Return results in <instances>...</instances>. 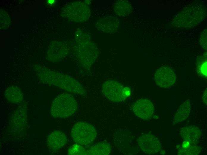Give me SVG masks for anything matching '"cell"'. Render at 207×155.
<instances>
[{
	"label": "cell",
	"instance_id": "17",
	"mask_svg": "<svg viewBox=\"0 0 207 155\" xmlns=\"http://www.w3.org/2000/svg\"><path fill=\"white\" fill-rule=\"evenodd\" d=\"M5 96L8 101L15 104L20 103L23 99L21 91L15 86H11L7 88L5 92Z\"/></svg>",
	"mask_w": 207,
	"mask_h": 155
},
{
	"label": "cell",
	"instance_id": "12",
	"mask_svg": "<svg viewBox=\"0 0 207 155\" xmlns=\"http://www.w3.org/2000/svg\"><path fill=\"white\" fill-rule=\"evenodd\" d=\"M154 106L152 102L147 99H141L136 101L133 105L134 113L139 118L148 120L152 116Z\"/></svg>",
	"mask_w": 207,
	"mask_h": 155
},
{
	"label": "cell",
	"instance_id": "15",
	"mask_svg": "<svg viewBox=\"0 0 207 155\" xmlns=\"http://www.w3.org/2000/svg\"><path fill=\"white\" fill-rule=\"evenodd\" d=\"M201 131L195 125H191L183 127L180 133L184 140L189 142L191 145L197 144L201 136Z\"/></svg>",
	"mask_w": 207,
	"mask_h": 155
},
{
	"label": "cell",
	"instance_id": "20",
	"mask_svg": "<svg viewBox=\"0 0 207 155\" xmlns=\"http://www.w3.org/2000/svg\"><path fill=\"white\" fill-rule=\"evenodd\" d=\"M207 52L198 57L196 63L197 73L201 76L207 78Z\"/></svg>",
	"mask_w": 207,
	"mask_h": 155
},
{
	"label": "cell",
	"instance_id": "23",
	"mask_svg": "<svg viewBox=\"0 0 207 155\" xmlns=\"http://www.w3.org/2000/svg\"><path fill=\"white\" fill-rule=\"evenodd\" d=\"M0 27L1 29H6L9 27L10 21L8 14L4 10L0 11Z\"/></svg>",
	"mask_w": 207,
	"mask_h": 155
},
{
	"label": "cell",
	"instance_id": "22",
	"mask_svg": "<svg viewBox=\"0 0 207 155\" xmlns=\"http://www.w3.org/2000/svg\"><path fill=\"white\" fill-rule=\"evenodd\" d=\"M68 154L70 155H87V150L80 145L74 144L69 149Z\"/></svg>",
	"mask_w": 207,
	"mask_h": 155
},
{
	"label": "cell",
	"instance_id": "2",
	"mask_svg": "<svg viewBox=\"0 0 207 155\" xmlns=\"http://www.w3.org/2000/svg\"><path fill=\"white\" fill-rule=\"evenodd\" d=\"M76 37L75 52L81 66L88 69L90 68L98 56V48L90 40L88 34L79 32Z\"/></svg>",
	"mask_w": 207,
	"mask_h": 155
},
{
	"label": "cell",
	"instance_id": "25",
	"mask_svg": "<svg viewBox=\"0 0 207 155\" xmlns=\"http://www.w3.org/2000/svg\"><path fill=\"white\" fill-rule=\"evenodd\" d=\"M202 99L205 104L207 105V89L205 90L202 96Z\"/></svg>",
	"mask_w": 207,
	"mask_h": 155
},
{
	"label": "cell",
	"instance_id": "26",
	"mask_svg": "<svg viewBox=\"0 0 207 155\" xmlns=\"http://www.w3.org/2000/svg\"><path fill=\"white\" fill-rule=\"evenodd\" d=\"M56 1L55 0H48L47 1V4L48 5L51 6L56 4Z\"/></svg>",
	"mask_w": 207,
	"mask_h": 155
},
{
	"label": "cell",
	"instance_id": "10",
	"mask_svg": "<svg viewBox=\"0 0 207 155\" xmlns=\"http://www.w3.org/2000/svg\"><path fill=\"white\" fill-rule=\"evenodd\" d=\"M137 141L140 148L147 154L157 153L161 148V144L158 138L151 134H146L140 136Z\"/></svg>",
	"mask_w": 207,
	"mask_h": 155
},
{
	"label": "cell",
	"instance_id": "9",
	"mask_svg": "<svg viewBox=\"0 0 207 155\" xmlns=\"http://www.w3.org/2000/svg\"><path fill=\"white\" fill-rule=\"evenodd\" d=\"M156 84L159 87L167 88L172 86L176 80L173 70L168 66L161 67L157 69L154 75Z\"/></svg>",
	"mask_w": 207,
	"mask_h": 155
},
{
	"label": "cell",
	"instance_id": "13",
	"mask_svg": "<svg viewBox=\"0 0 207 155\" xmlns=\"http://www.w3.org/2000/svg\"><path fill=\"white\" fill-rule=\"evenodd\" d=\"M120 21L114 16L105 17L100 18L96 22L95 26L99 30L106 33H114L118 30Z\"/></svg>",
	"mask_w": 207,
	"mask_h": 155
},
{
	"label": "cell",
	"instance_id": "7",
	"mask_svg": "<svg viewBox=\"0 0 207 155\" xmlns=\"http://www.w3.org/2000/svg\"><path fill=\"white\" fill-rule=\"evenodd\" d=\"M62 14L63 17L71 21L82 22L89 18L90 10L87 4L81 1H76L65 6Z\"/></svg>",
	"mask_w": 207,
	"mask_h": 155
},
{
	"label": "cell",
	"instance_id": "14",
	"mask_svg": "<svg viewBox=\"0 0 207 155\" xmlns=\"http://www.w3.org/2000/svg\"><path fill=\"white\" fill-rule=\"evenodd\" d=\"M68 141L66 135L59 130L55 131L51 133L47 138V144L52 151H56L62 148Z\"/></svg>",
	"mask_w": 207,
	"mask_h": 155
},
{
	"label": "cell",
	"instance_id": "11",
	"mask_svg": "<svg viewBox=\"0 0 207 155\" xmlns=\"http://www.w3.org/2000/svg\"><path fill=\"white\" fill-rule=\"evenodd\" d=\"M68 51L69 48L66 44L60 41H52L48 47L47 59L52 62L60 61L66 56Z\"/></svg>",
	"mask_w": 207,
	"mask_h": 155
},
{
	"label": "cell",
	"instance_id": "24",
	"mask_svg": "<svg viewBox=\"0 0 207 155\" xmlns=\"http://www.w3.org/2000/svg\"><path fill=\"white\" fill-rule=\"evenodd\" d=\"M201 46L205 50H207V29L204 30L201 33L200 38Z\"/></svg>",
	"mask_w": 207,
	"mask_h": 155
},
{
	"label": "cell",
	"instance_id": "21",
	"mask_svg": "<svg viewBox=\"0 0 207 155\" xmlns=\"http://www.w3.org/2000/svg\"><path fill=\"white\" fill-rule=\"evenodd\" d=\"M201 151V148L195 145H190L189 146L181 148L178 151V155H196Z\"/></svg>",
	"mask_w": 207,
	"mask_h": 155
},
{
	"label": "cell",
	"instance_id": "16",
	"mask_svg": "<svg viewBox=\"0 0 207 155\" xmlns=\"http://www.w3.org/2000/svg\"><path fill=\"white\" fill-rule=\"evenodd\" d=\"M191 108L189 100L185 101L177 109L173 117L172 124H176L186 119L189 114Z\"/></svg>",
	"mask_w": 207,
	"mask_h": 155
},
{
	"label": "cell",
	"instance_id": "4",
	"mask_svg": "<svg viewBox=\"0 0 207 155\" xmlns=\"http://www.w3.org/2000/svg\"><path fill=\"white\" fill-rule=\"evenodd\" d=\"M77 107V102L73 95L63 93L57 95L53 101L50 113L54 118H66L74 114Z\"/></svg>",
	"mask_w": 207,
	"mask_h": 155
},
{
	"label": "cell",
	"instance_id": "5",
	"mask_svg": "<svg viewBox=\"0 0 207 155\" xmlns=\"http://www.w3.org/2000/svg\"><path fill=\"white\" fill-rule=\"evenodd\" d=\"M95 127L89 123L79 122L75 123L71 131V135L74 142L80 145L91 144L97 136Z\"/></svg>",
	"mask_w": 207,
	"mask_h": 155
},
{
	"label": "cell",
	"instance_id": "19",
	"mask_svg": "<svg viewBox=\"0 0 207 155\" xmlns=\"http://www.w3.org/2000/svg\"><path fill=\"white\" fill-rule=\"evenodd\" d=\"M111 148L109 144L100 142L91 147L87 150V155H108L111 153Z\"/></svg>",
	"mask_w": 207,
	"mask_h": 155
},
{
	"label": "cell",
	"instance_id": "1",
	"mask_svg": "<svg viewBox=\"0 0 207 155\" xmlns=\"http://www.w3.org/2000/svg\"><path fill=\"white\" fill-rule=\"evenodd\" d=\"M34 69L38 79L44 84L55 86L79 95H83L85 93L82 84L71 76L52 70L41 66L37 65Z\"/></svg>",
	"mask_w": 207,
	"mask_h": 155
},
{
	"label": "cell",
	"instance_id": "3",
	"mask_svg": "<svg viewBox=\"0 0 207 155\" xmlns=\"http://www.w3.org/2000/svg\"><path fill=\"white\" fill-rule=\"evenodd\" d=\"M206 11L205 7L201 4L192 5L176 15L173 25L178 28H187L195 26L205 18Z\"/></svg>",
	"mask_w": 207,
	"mask_h": 155
},
{
	"label": "cell",
	"instance_id": "8",
	"mask_svg": "<svg viewBox=\"0 0 207 155\" xmlns=\"http://www.w3.org/2000/svg\"><path fill=\"white\" fill-rule=\"evenodd\" d=\"M27 116L25 106H19L14 112L10 122V130L14 134L23 133L26 128Z\"/></svg>",
	"mask_w": 207,
	"mask_h": 155
},
{
	"label": "cell",
	"instance_id": "18",
	"mask_svg": "<svg viewBox=\"0 0 207 155\" xmlns=\"http://www.w3.org/2000/svg\"><path fill=\"white\" fill-rule=\"evenodd\" d=\"M115 13L122 17L126 16L131 13L132 8L129 2L127 0H119L117 1L114 6Z\"/></svg>",
	"mask_w": 207,
	"mask_h": 155
},
{
	"label": "cell",
	"instance_id": "6",
	"mask_svg": "<svg viewBox=\"0 0 207 155\" xmlns=\"http://www.w3.org/2000/svg\"><path fill=\"white\" fill-rule=\"evenodd\" d=\"M102 92L108 99L114 102L125 101L130 95V89L118 82L112 80L106 81L103 84Z\"/></svg>",
	"mask_w": 207,
	"mask_h": 155
}]
</instances>
